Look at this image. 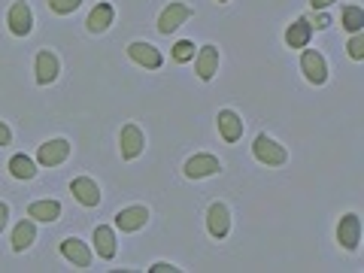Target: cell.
Returning a JSON list of instances; mask_svg holds the SVG:
<instances>
[{
  "label": "cell",
  "instance_id": "6da1fadb",
  "mask_svg": "<svg viewBox=\"0 0 364 273\" xmlns=\"http://www.w3.org/2000/svg\"><path fill=\"white\" fill-rule=\"evenodd\" d=\"M252 152H255L258 161H261V164H267V167H279V164H286V158H289V152L282 149V146H279L277 140H270L267 134L255 136Z\"/></svg>",
  "mask_w": 364,
  "mask_h": 273
},
{
  "label": "cell",
  "instance_id": "7a4b0ae2",
  "mask_svg": "<svg viewBox=\"0 0 364 273\" xmlns=\"http://www.w3.org/2000/svg\"><path fill=\"white\" fill-rule=\"evenodd\" d=\"M9 31L16 33V37H28L31 28H33V16H31V6L25 4V0H16L13 6H9Z\"/></svg>",
  "mask_w": 364,
  "mask_h": 273
},
{
  "label": "cell",
  "instance_id": "3957f363",
  "mask_svg": "<svg viewBox=\"0 0 364 273\" xmlns=\"http://www.w3.org/2000/svg\"><path fill=\"white\" fill-rule=\"evenodd\" d=\"M67 155H70V143H67V140H49V143L40 146L37 161L43 167H58V164L67 161Z\"/></svg>",
  "mask_w": 364,
  "mask_h": 273
},
{
  "label": "cell",
  "instance_id": "277c9868",
  "mask_svg": "<svg viewBox=\"0 0 364 273\" xmlns=\"http://www.w3.org/2000/svg\"><path fill=\"white\" fill-rule=\"evenodd\" d=\"M301 70H304V76L310 79L313 85H322L325 79H328V67H325V58L318 52H313V49H306L304 55H301Z\"/></svg>",
  "mask_w": 364,
  "mask_h": 273
},
{
  "label": "cell",
  "instance_id": "5b68a950",
  "mask_svg": "<svg viewBox=\"0 0 364 273\" xmlns=\"http://www.w3.org/2000/svg\"><path fill=\"white\" fill-rule=\"evenodd\" d=\"M188 18H191V9L186 4H170V6H164V13L158 16V31L173 33L182 21H188Z\"/></svg>",
  "mask_w": 364,
  "mask_h": 273
},
{
  "label": "cell",
  "instance_id": "8992f818",
  "mask_svg": "<svg viewBox=\"0 0 364 273\" xmlns=\"http://www.w3.org/2000/svg\"><path fill=\"white\" fill-rule=\"evenodd\" d=\"M70 191H73V198L82 203V207H97V203H100V188H97V182L88 179V176H76V179L70 182Z\"/></svg>",
  "mask_w": 364,
  "mask_h": 273
},
{
  "label": "cell",
  "instance_id": "52a82bcc",
  "mask_svg": "<svg viewBox=\"0 0 364 273\" xmlns=\"http://www.w3.org/2000/svg\"><path fill=\"white\" fill-rule=\"evenodd\" d=\"M215 70H219V49H215V46H203L195 58V73L203 79V82H210L215 76Z\"/></svg>",
  "mask_w": 364,
  "mask_h": 273
},
{
  "label": "cell",
  "instance_id": "ba28073f",
  "mask_svg": "<svg viewBox=\"0 0 364 273\" xmlns=\"http://www.w3.org/2000/svg\"><path fill=\"white\" fill-rule=\"evenodd\" d=\"M219 170H222V164H219L215 155H195V158L186 161V176H191V179L213 176V173H219Z\"/></svg>",
  "mask_w": 364,
  "mask_h": 273
},
{
  "label": "cell",
  "instance_id": "9c48e42d",
  "mask_svg": "<svg viewBox=\"0 0 364 273\" xmlns=\"http://www.w3.org/2000/svg\"><path fill=\"white\" fill-rule=\"evenodd\" d=\"M119 143H122V158L124 161H134V158L143 152V131L136 128V124H124Z\"/></svg>",
  "mask_w": 364,
  "mask_h": 273
},
{
  "label": "cell",
  "instance_id": "30bf717a",
  "mask_svg": "<svg viewBox=\"0 0 364 273\" xmlns=\"http://www.w3.org/2000/svg\"><path fill=\"white\" fill-rule=\"evenodd\" d=\"M128 55L131 58L140 64V67H149V70H158V67H161V52L155 49V46H149V43H131L128 46Z\"/></svg>",
  "mask_w": 364,
  "mask_h": 273
},
{
  "label": "cell",
  "instance_id": "8fae6325",
  "mask_svg": "<svg viewBox=\"0 0 364 273\" xmlns=\"http://www.w3.org/2000/svg\"><path fill=\"white\" fill-rule=\"evenodd\" d=\"M358 237H361V222L355 213H349L340 219V228H337V240L343 249H355L358 246Z\"/></svg>",
  "mask_w": 364,
  "mask_h": 273
},
{
  "label": "cell",
  "instance_id": "7c38bea8",
  "mask_svg": "<svg viewBox=\"0 0 364 273\" xmlns=\"http://www.w3.org/2000/svg\"><path fill=\"white\" fill-rule=\"evenodd\" d=\"M61 255L70 261L73 267H88L91 264V249L82 240H76V237H67V240L61 243Z\"/></svg>",
  "mask_w": 364,
  "mask_h": 273
},
{
  "label": "cell",
  "instance_id": "4fadbf2b",
  "mask_svg": "<svg viewBox=\"0 0 364 273\" xmlns=\"http://www.w3.org/2000/svg\"><path fill=\"white\" fill-rule=\"evenodd\" d=\"M207 228H210V234L215 237V240H222V237L228 234V228H231V213H228L225 203H213V207H210Z\"/></svg>",
  "mask_w": 364,
  "mask_h": 273
},
{
  "label": "cell",
  "instance_id": "5bb4252c",
  "mask_svg": "<svg viewBox=\"0 0 364 273\" xmlns=\"http://www.w3.org/2000/svg\"><path fill=\"white\" fill-rule=\"evenodd\" d=\"M219 134L225 136L228 143H237L243 136V119L237 116L234 109H222L219 112Z\"/></svg>",
  "mask_w": 364,
  "mask_h": 273
},
{
  "label": "cell",
  "instance_id": "9a60e30c",
  "mask_svg": "<svg viewBox=\"0 0 364 273\" xmlns=\"http://www.w3.org/2000/svg\"><path fill=\"white\" fill-rule=\"evenodd\" d=\"M146 222H149V210L146 207H128L116 215V228H122V231H140Z\"/></svg>",
  "mask_w": 364,
  "mask_h": 273
},
{
  "label": "cell",
  "instance_id": "2e32d148",
  "mask_svg": "<svg viewBox=\"0 0 364 273\" xmlns=\"http://www.w3.org/2000/svg\"><path fill=\"white\" fill-rule=\"evenodd\" d=\"M55 79H58V58L46 49V52L37 55V82L49 85V82H55Z\"/></svg>",
  "mask_w": 364,
  "mask_h": 273
},
{
  "label": "cell",
  "instance_id": "e0dca14e",
  "mask_svg": "<svg viewBox=\"0 0 364 273\" xmlns=\"http://www.w3.org/2000/svg\"><path fill=\"white\" fill-rule=\"evenodd\" d=\"M28 215L33 222H55L61 215V203L58 200H33L28 207Z\"/></svg>",
  "mask_w": 364,
  "mask_h": 273
},
{
  "label": "cell",
  "instance_id": "ac0fdd59",
  "mask_svg": "<svg viewBox=\"0 0 364 273\" xmlns=\"http://www.w3.org/2000/svg\"><path fill=\"white\" fill-rule=\"evenodd\" d=\"M95 249H97V255L107 261L116 258V234H112V228H107V225L95 228Z\"/></svg>",
  "mask_w": 364,
  "mask_h": 273
},
{
  "label": "cell",
  "instance_id": "d6986e66",
  "mask_svg": "<svg viewBox=\"0 0 364 273\" xmlns=\"http://www.w3.org/2000/svg\"><path fill=\"white\" fill-rule=\"evenodd\" d=\"M33 237H37V225H33V219L28 215L25 222L16 225V231H13V249H16V252H25V249L33 243Z\"/></svg>",
  "mask_w": 364,
  "mask_h": 273
},
{
  "label": "cell",
  "instance_id": "ffe728a7",
  "mask_svg": "<svg viewBox=\"0 0 364 273\" xmlns=\"http://www.w3.org/2000/svg\"><path fill=\"white\" fill-rule=\"evenodd\" d=\"M112 6L109 4H97L95 9H91V16H88V31L91 33H104L109 25H112Z\"/></svg>",
  "mask_w": 364,
  "mask_h": 273
},
{
  "label": "cell",
  "instance_id": "44dd1931",
  "mask_svg": "<svg viewBox=\"0 0 364 273\" xmlns=\"http://www.w3.org/2000/svg\"><path fill=\"white\" fill-rule=\"evenodd\" d=\"M310 37H313V28L306 25V18L294 21V25H289V31H286V43L291 49H304V46L310 43Z\"/></svg>",
  "mask_w": 364,
  "mask_h": 273
},
{
  "label": "cell",
  "instance_id": "7402d4cb",
  "mask_svg": "<svg viewBox=\"0 0 364 273\" xmlns=\"http://www.w3.org/2000/svg\"><path fill=\"white\" fill-rule=\"evenodd\" d=\"M9 173H13L16 179H33L37 176V167H33V161L28 155H13V161H9Z\"/></svg>",
  "mask_w": 364,
  "mask_h": 273
},
{
  "label": "cell",
  "instance_id": "603a6c76",
  "mask_svg": "<svg viewBox=\"0 0 364 273\" xmlns=\"http://www.w3.org/2000/svg\"><path fill=\"white\" fill-rule=\"evenodd\" d=\"M343 28L349 33H358L364 28V9L361 6H346L343 9Z\"/></svg>",
  "mask_w": 364,
  "mask_h": 273
},
{
  "label": "cell",
  "instance_id": "cb8c5ba5",
  "mask_svg": "<svg viewBox=\"0 0 364 273\" xmlns=\"http://www.w3.org/2000/svg\"><path fill=\"white\" fill-rule=\"evenodd\" d=\"M173 58H176L179 64L191 61V58H195V43H188V40H179V43L173 46Z\"/></svg>",
  "mask_w": 364,
  "mask_h": 273
},
{
  "label": "cell",
  "instance_id": "d4e9b609",
  "mask_svg": "<svg viewBox=\"0 0 364 273\" xmlns=\"http://www.w3.org/2000/svg\"><path fill=\"white\" fill-rule=\"evenodd\" d=\"M349 58H355V61H361L364 58V33L358 31V33H352V40H349Z\"/></svg>",
  "mask_w": 364,
  "mask_h": 273
},
{
  "label": "cell",
  "instance_id": "484cf974",
  "mask_svg": "<svg viewBox=\"0 0 364 273\" xmlns=\"http://www.w3.org/2000/svg\"><path fill=\"white\" fill-rule=\"evenodd\" d=\"M79 4H82V0H49V9L58 16H67V13H73Z\"/></svg>",
  "mask_w": 364,
  "mask_h": 273
},
{
  "label": "cell",
  "instance_id": "4316f807",
  "mask_svg": "<svg viewBox=\"0 0 364 273\" xmlns=\"http://www.w3.org/2000/svg\"><path fill=\"white\" fill-rule=\"evenodd\" d=\"M306 25L316 28V31H325V28H331V18L325 13H313V16H306Z\"/></svg>",
  "mask_w": 364,
  "mask_h": 273
},
{
  "label": "cell",
  "instance_id": "83f0119b",
  "mask_svg": "<svg viewBox=\"0 0 364 273\" xmlns=\"http://www.w3.org/2000/svg\"><path fill=\"white\" fill-rule=\"evenodd\" d=\"M179 267H173V264H167V261H161V264H155L152 267V273H176Z\"/></svg>",
  "mask_w": 364,
  "mask_h": 273
},
{
  "label": "cell",
  "instance_id": "f1b7e54d",
  "mask_svg": "<svg viewBox=\"0 0 364 273\" xmlns=\"http://www.w3.org/2000/svg\"><path fill=\"white\" fill-rule=\"evenodd\" d=\"M6 219H9V207H6L4 200H0V231L6 228Z\"/></svg>",
  "mask_w": 364,
  "mask_h": 273
},
{
  "label": "cell",
  "instance_id": "f546056e",
  "mask_svg": "<svg viewBox=\"0 0 364 273\" xmlns=\"http://www.w3.org/2000/svg\"><path fill=\"white\" fill-rule=\"evenodd\" d=\"M9 140H13V134H9V128H6L4 122H0V146H6Z\"/></svg>",
  "mask_w": 364,
  "mask_h": 273
},
{
  "label": "cell",
  "instance_id": "4dcf8cb0",
  "mask_svg": "<svg viewBox=\"0 0 364 273\" xmlns=\"http://www.w3.org/2000/svg\"><path fill=\"white\" fill-rule=\"evenodd\" d=\"M331 4H334V0H310L313 9H325V6H331Z\"/></svg>",
  "mask_w": 364,
  "mask_h": 273
},
{
  "label": "cell",
  "instance_id": "1f68e13d",
  "mask_svg": "<svg viewBox=\"0 0 364 273\" xmlns=\"http://www.w3.org/2000/svg\"><path fill=\"white\" fill-rule=\"evenodd\" d=\"M219 4H225V0H219Z\"/></svg>",
  "mask_w": 364,
  "mask_h": 273
}]
</instances>
